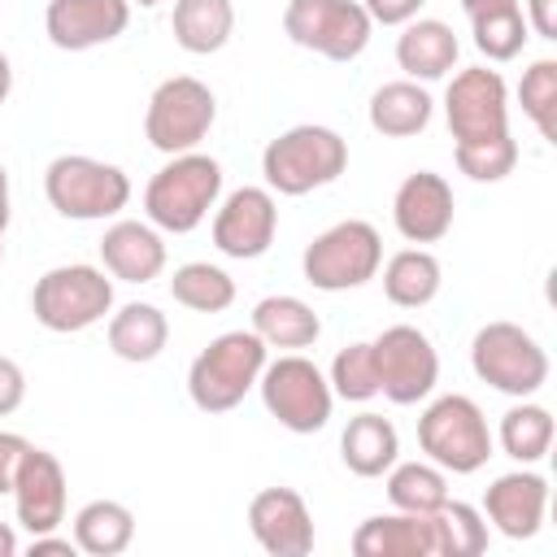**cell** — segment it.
<instances>
[{
  "instance_id": "obj_1",
  "label": "cell",
  "mask_w": 557,
  "mask_h": 557,
  "mask_svg": "<svg viewBox=\"0 0 557 557\" xmlns=\"http://www.w3.org/2000/svg\"><path fill=\"white\" fill-rule=\"evenodd\" d=\"M222 200V165L209 152H174L144 187V213L165 235H191Z\"/></svg>"
},
{
  "instance_id": "obj_2",
  "label": "cell",
  "mask_w": 557,
  "mask_h": 557,
  "mask_svg": "<svg viewBox=\"0 0 557 557\" xmlns=\"http://www.w3.org/2000/svg\"><path fill=\"white\" fill-rule=\"evenodd\" d=\"M265 361H270V348L261 344V335L252 326L248 331H222L187 366V396H191V405L200 413H231L257 387Z\"/></svg>"
},
{
  "instance_id": "obj_3",
  "label": "cell",
  "mask_w": 557,
  "mask_h": 557,
  "mask_svg": "<svg viewBox=\"0 0 557 557\" xmlns=\"http://www.w3.org/2000/svg\"><path fill=\"white\" fill-rule=\"evenodd\" d=\"M344 170H348L344 135L331 131V126H318V122L287 126L261 152L265 187L278 191V196H309V191L335 183Z\"/></svg>"
},
{
  "instance_id": "obj_4",
  "label": "cell",
  "mask_w": 557,
  "mask_h": 557,
  "mask_svg": "<svg viewBox=\"0 0 557 557\" xmlns=\"http://www.w3.org/2000/svg\"><path fill=\"white\" fill-rule=\"evenodd\" d=\"M44 196L70 222H104L131 205V178L113 161L87 152H61L44 170Z\"/></svg>"
},
{
  "instance_id": "obj_5",
  "label": "cell",
  "mask_w": 557,
  "mask_h": 557,
  "mask_svg": "<svg viewBox=\"0 0 557 557\" xmlns=\"http://www.w3.org/2000/svg\"><path fill=\"white\" fill-rule=\"evenodd\" d=\"M30 313L52 335H78L113 313V278L100 265H52L30 287Z\"/></svg>"
},
{
  "instance_id": "obj_6",
  "label": "cell",
  "mask_w": 557,
  "mask_h": 557,
  "mask_svg": "<svg viewBox=\"0 0 557 557\" xmlns=\"http://www.w3.org/2000/svg\"><path fill=\"white\" fill-rule=\"evenodd\" d=\"M492 444L496 440L487 431L483 409L470 396H461V392L435 396L422 409V418H418V448L444 474H474V470H483L487 457H492Z\"/></svg>"
},
{
  "instance_id": "obj_7",
  "label": "cell",
  "mask_w": 557,
  "mask_h": 557,
  "mask_svg": "<svg viewBox=\"0 0 557 557\" xmlns=\"http://www.w3.org/2000/svg\"><path fill=\"white\" fill-rule=\"evenodd\" d=\"M470 370L500 396L527 400L548 383V352L518 322H483L470 339Z\"/></svg>"
},
{
  "instance_id": "obj_8",
  "label": "cell",
  "mask_w": 557,
  "mask_h": 557,
  "mask_svg": "<svg viewBox=\"0 0 557 557\" xmlns=\"http://www.w3.org/2000/svg\"><path fill=\"white\" fill-rule=\"evenodd\" d=\"M383 265V239L374 222L366 218H344L313 235V244L300 252L305 283L318 292H352L366 287Z\"/></svg>"
},
{
  "instance_id": "obj_9",
  "label": "cell",
  "mask_w": 557,
  "mask_h": 557,
  "mask_svg": "<svg viewBox=\"0 0 557 557\" xmlns=\"http://www.w3.org/2000/svg\"><path fill=\"white\" fill-rule=\"evenodd\" d=\"M257 392H261L265 413L292 435L322 431L331 422V409H335V392H331L326 374L300 352H283V357L265 361Z\"/></svg>"
},
{
  "instance_id": "obj_10",
  "label": "cell",
  "mask_w": 557,
  "mask_h": 557,
  "mask_svg": "<svg viewBox=\"0 0 557 557\" xmlns=\"http://www.w3.org/2000/svg\"><path fill=\"white\" fill-rule=\"evenodd\" d=\"M213 122H218V96L209 83H200L191 74H174V78L157 83V91L148 96V109H144V135L165 157L200 148V139L213 131Z\"/></svg>"
},
{
  "instance_id": "obj_11",
  "label": "cell",
  "mask_w": 557,
  "mask_h": 557,
  "mask_svg": "<svg viewBox=\"0 0 557 557\" xmlns=\"http://www.w3.org/2000/svg\"><path fill=\"white\" fill-rule=\"evenodd\" d=\"M283 35L326 61H357L374 35V22L361 0H287Z\"/></svg>"
},
{
  "instance_id": "obj_12",
  "label": "cell",
  "mask_w": 557,
  "mask_h": 557,
  "mask_svg": "<svg viewBox=\"0 0 557 557\" xmlns=\"http://www.w3.org/2000/svg\"><path fill=\"white\" fill-rule=\"evenodd\" d=\"M374 352V374H379V392L392 405H418L435 392L440 383V352L431 344L426 331L396 322L383 335L370 339Z\"/></svg>"
},
{
  "instance_id": "obj_13",
  "label": "cell",
  "mask_w": 557,
  "mask_h": 557,
  "mask_svg": "<svg viewBox=\"0 0 557 557\" xmlns=\"http://www.w3.org/2000/svg\"><path fill=\"white\" fill-rule=\"evenodd\" d=\"M444 117L453 131V144H474L509 131V87L500 70L466 65L448 78L444 91Z\"/></svg>"
},
{
  "instance_id": "obj_14",
  "label": "cell",
  "mask_w": 557,
  "mask_h": 557,
  "mask_svg": "<svg viewBox=\"0 0 557 557\" xmlns=\"http://www.w3.org/2000/svg\"><path fill=\"white\" fill-rule=\"evenodd\" d=\"M278 235V200L270 187H235L213 209V248L231 261H257Z\"/></svg>"
},
{
  "instance_id": "obj_15",
  "label": "cell",
  "mask_w": 557,
  "mask_h": 557,
  "mask_svg": "<svg viewBox=\"0 0 557 557\" xmlns=\"http://www.w3.org/2000/svg\"><path fill=\"white\" fill-rule=\"evenodd\" d=\"M248 531L270 557H305L313 548V513L296 487H261L248 500Z\"/></svg>"
},
{
  "instance_id": "obj_16",
  "label": "cell",
  "mask_w": 557,
  "mask_h": 557,
  "mask_svg": "<svg viewBox=\"0 0 557 557\" xmlns=\"http://www.w3.org/2000/svg\"><path fill=\"white\" fill-rule=\"evenodd\" d=\"M131 26V0H48L44 30L61 52L113 44Z\"/></svg>"
},
{
  "instance_id": "obj_17",
  "label": "cell",
  "mask_w": 557,
  "mask_h": 557,
  "mask_svg": "<svg viewBox=\"0 0 557 557\" xmlns=\"http://www.w3.org/2000/svg\"><path fill=\"white\" fill-rule=\"evenodd\" d=\"M453 213H457L453 187L435 170L409 174L392 196V222L409 244H440L453 231Z\"/></svg>"
},
{
  "instance_id": "obj_18",
  "label": "cell",
  "mask_w": 557,
  "mask_h": 557,
  "mask_svg": "<svg viewBox=\"0 0 557 557\" xmlns=\"http://www.w3.org/2000/svg\"><path fill=\"white\" fill-rule=\"evenodd\" d=\"M13 513L30 535L57 531L65 522V466L48 448H26L22 470L13 479Z\"/></svg>"
},
{
  "instance_id": "obj_19",
  "label": "cell",
  "mask_w": 557,
  "mask_h": 557,
  "mask_svg": "<svg viewBox=\"0 0 557 557\" xmlns=\"http://www.w3.org/2000/svg\"><path fill=\"white\" fill-rule=\"evenodd\" d=\"M548 513V479L540 470H509L496 474L492 487L483 492V518L505 535V540H531L544 527Z\"/></svg>"
},
{
  "instance_id": "obj_20",
  "label": "cell",
  "mask_w": 557,
  "mask_h": 557,
  "mask_svg": "<svg viewBox=\"0 0 557 557\" xmlns=\"http://www.w3.org/2000/svg\"><path fill=\"white\" fill-rule=\"evenodd\" d=\"M100 265L117 283H152L165 270V239L152 222L117 218L100 235Z\"/></svg>"
},
{
  "instance_id": "obj_21",
  "label": "cell",
  "mask_w": 557,
  "mask_h": 557,
  "mask_svg": "<svg viewBox=\"0 0 557 557\" xmlns=\"http://www.w3.org/2000/svg\"><path fill=\"white\" fill-rule=\"evenodd\" d=\"M357 557H440L435 513H374L352 531Z\"/></svg>"
},
{
  "instance_id": "obj_22",
  "label": "cell",
  "mask_w": 557,
  "mask_h": 557,
  "mask_svg": "<svg viewBox=\"0 0 557 557\" xmlns=\"http://www.w3.org/2000/svg\"><path fill=\"white\" fill-rule=\"evenodd\" d=\"M457 57H461V44H457L453 26L440 17H413L396 35V65L413 83L448 78L457 70Z\"/></svg>"
},
{
  "instance_id": "obj_23",
  "label": "cell",
  "mask_w": 557,
  "mask_h": 557,
  "mask_svg": "<svg viewBox=\"0 0 557 557\" xmlns=\"http://www.w3.org/2000/svg\"><path fill=\"white\" fill-rule=\"evenodd\" d=\"M104 339H109L113 357H122L131 366H148L170 344V318L157 305H148V300H131V305L109 313Z\"/></svg>"
},
{
  "instance_id": "obj_24",
  "label": "cell",
  "mask_w": 557,
  "mask_h": 557,
  "mask_svg": "<svg viewBox=\"0 0 557 557\" xmlns=\"http://www.w3.org/2000/svg\"><path fill=\"white\" fill-rule=\"evenodd\" d=\"M431 113H435V100L422 83L413 78H392L383 87H374L370 96V126L383 135V139H409V135H422L431 126Z\"/></svg>"
},
{
  "instance_id": "obj_25",
  "label": "cell",
  "mask_w": 557,
  "mask_h": 557,
  "mask_svg": "<svg viewBox=\"0 0 557 557\" xmlns=\"http://www.w3.org/2000/svg\"><path fill=\"white\" fill-rule=\"evenodd\" d=\"M339 457L357 479H383L400 461V435H396L392 418L370 413V409L348 418V426L339 435Z\"/></svg>"
},
{
  "instance_id": "obj_26",
  "label": "cell",
  "mask_w": 557,
  "mask_h": 557,
  "mask_svg": "<svg viewBox=\"0 0 557 557\" xmlns=\"http://www.w3.org/2000/svg\"><path fill=\"white\" fill-rule=\"evenodd\" d=\"M379 270H383V296L396 309H426L444 287V265L422 244L392 252L387 265H379Z\"/></svg>"
},
{
  "instance_id": "obj_27",
  "label": "cell",
  "mask_w": 557,
  "mask_h": 557,
  "mask_svg": "<svg viewBox=\"0 0 557 557\" xmlns=\"http://www.w3.org/2000/svg\"><path fill=\"white\" fill-rule=\"evenodd\" d=\"M252 331L261 335L265 348H313L322 335V318L313 313L309 300L300 296H261L252 305Z\"/></svg>"
},
{
  "instance_id": "obj_28",
  "label": "cell",
  "mask_w": 557,
  "mask_h": 557,
  "mask_svg": "<svg viewBox=\"0 0 557 557\" xmlns=\"http://www.w3.org/2000/svg\"><path fill=\"white\" fill-rule=\"evenodd\" d=\"M170 30H174V44L191 57L222 52L235 35V4L231 0H174Z\"/></svg>"
},
{
  "instance_id": "obj_29",
  "label": "cell",
  "mask_w": 557,
  "mask_h": 557,
  "mask_svg": "<svg viewBox=\"0 0 557 557\" xmlns=\"http://www.w3.org/2000/svg\"><path fill=\"white\" fill-rule=\"evenodd\" d=\"M135 540V513L122 500H87L74 513V544L87 557H117Z\"/></svg>"
},
{
  "instance_id": "obj_30",
  "label": "cell",
  "mask_w": 557,
  "mask_h": 557,
  "mask_svg": "<svg viewBox=\"0 0 557 557\" xmlns=\"http://www.w3.org/2000/svg\"><path fill=\"white\" fill-rule=\"evenodd\" d=\"M553 435H557L553 413H548L544 405H535L531 396L518 400V405H509V409L500 413V426H496V444H500V453L513 457L518 466H535V461H544L548 448H553Z\"/></svg>"
},
{
  "instance_id": "obj_31",
  "label": "cell",
  "mask_w": 557,
  "mask_h": 557,
  "mask_svg": "<svg viewBox=\"0 0 557 557\" xmlns=\"http://www.w3.org/2000/svg\"><path fill=\"white\" fill-rule=\"evenodd\" d=\"M387 500L400 513H435L448 500V474L435 461H396L387 470Z\"/></svg>"
},
{
  "instance_id": "obj_32",
  "label": "cell",
  "mask_w": 557,
  "mask_h": 557,
  "mask_svg": "<svg viewBox=\"0 0 557 557\" xmlns=\"http://www.w3.org/2000/svg\"><path fill=\"white\" fill-rule=\"evenodd\" d=\"M170 296L191 313H222L235 305V278L213 261H187L174 270Z\"/></svg>"
},
{
  "instance_id": "obj_33",
  "label": "cell",
  "mask_w": 557,
  "mask_h": 557,
  "mask_svg": "<svg viewBox=\"0 0 557 557\" xmlns=\"http://www.w3.org/2000/svg\"><path fill=\"white\" fill-rule=\"evenodd\" d=\"M518 104L531 117V126L540 131V139L557 144V61L553 57H540L522 70Z\"/></svg>"
},
{
  "instance_id": "obj_34",
  "label": "cell",
  "mask_w": 557,
  "mask_h": 557,
  "mask_svg": "<svg viewBox=\"0 0 557 557\" xmlns=\"http://www.w3.org/2000/svg\"><path fill=\"white\" fill-rule=\"evenodd\" d=\"M470 35H474V48H479L492 65L513 61V57L527 48V39H531L527 17H522L518 4H513V9H496V13H483V17H470Z\"/></svg>"
},
{
  "instance_id": "obj_35",
  "label": "cell",
  "mask_w": 557,
  "mask_h": 557,
  "mask_svg": "<svg viewBox=\"0 0 557 557\" xmlns=\"http://www.w3.org/2000/svg\"><path fill=\"white\" fill-rule=\"evenodd\" d=\"M453 161L470 183H500L513 174L518 165V139L492 135V139H474V144H453Z\"/></svg>"
},
{
  "instance_id": "obj_36",
  "label": "cell",
  "mask_w": 557,
  "mask_h": 557,
  "mask_svg": "<svg viewBox=\"0 0 557 557\" xmlns=\"http://www.w3.org/2000/svg\"><path fill=\"white\" fill-rule=\"evenodd\" d=\"M435 518H440V557H479L492 540L483 509H474L466 500H444L435 509Z\"/></svg>"
},
{
  "instance_id": "obj_37",
  "label": "cell",
  "mask_w": 557,
  "mask_h": 557,
  "mask_svg": "<svg viewBox=\"0 0 557 557\" xmlns=\"http://www.w3.org/2000/svg\"><path fill=\"white\" fill-rule=\"evenodd\" d=\"M326 383L339 400H352V405H366L379 396V374H374V352L370 344H348L335 352L331 370H326Z\"/></svg>"
},
{
  "instance_id": "obj_38",
  "label": "cell",
  "mask_w": 557,
  "mask_h": 557,
  "mask_svg": "<svg viewBox=\"0 0 557 557\" xmlns=\"http://www.w3.org/2000/svg\"><path fill=\"white\" fill-rule=\"evenodd\" d=\"M26 448H30L26 435H17V431H0V496L13 492V479H17V470H22Z\"/></svg>"
},
{
  "instance_id": "obj_39",
  "label": "cell",
  "mask_w": 557,
  "mask_h": 557,
  "mask_svg": "<svg viewBox=\"0 0 557 557\" xmlns=\"http://www.w3.org/2000/svg\"><path fill=\"white\" fill-rule=\"evenodd\" d=\"M422 4L426 0H361L370 22H379V26H405V22H413L422 13Z\"/></svg>"
},
{
  "instance_id": "obj_40",
  "label": "cell",
  "mask_w": 557,
  "mask_h": 557,
  "mask_svg": "<svg viewBox=\"0 0 557 557\" xmlns=\"http://www.w3.org/2000/svg\"><path fill=\"white\" fill-rule=\"evenodd\" d=\"M26 400V374L13 357H0V418H9Z\"/></svg>"
},
{
  "instance_id": "obj_41",
  "label": "cell",
  "mask_w": 557,
  "mask_h": 557,
  "mask_svg": "<svg viewBox=\"0 0 557 557\" xmlns=\"http://www.w3.org/2000/svg\"><path fill=\"white\" fill-rule=\"evenodd\" d=\"M527 30L540 39H557V0H527Z\"/></svg>"
},
{
  "instance_id": "obj_42",
  "label": "cell",
  "mask_w": 557,
  "mask_h": 557,
  "mask_svg": "<svg viewBox=\"0 0 557 557\" xmlns=\"http://www.w3.org/2000/svg\"><path fill=\"white\" fill-rule=\"evenodd\" d=\"M26 553H30V557H44V553H61V557H74V553H78V544H74V540H65V535H57V531H44V535H30Z\"/></svg>"
},
{
  "instance_id": "obj_43",
  "label": "cell",
  "mask_w": 557,
  "mask_h": 557,
  "mask_svg": "<svg viewBox=\"0 0 557 557\" xmlns=\"http://www.w3.org/2000/svg\"><path fill=\"white\" fill-rule=\"evenodd\" d=\"M13 218V200H9V170L0 165V261H4V231Z\"/></svg>"
},
{
  "instance_id": "obj_44",
  "label": "cell",
  "mask_w": 557,
  "mask_h": 557,
  "mask_svg": "<svg viewBox=\"0 0 557 557\" xmlns=\"http://www.w3.org/2000/svg\"><path fill=\"white\" fill-rule=\"evenodd\" d=\"M518 0H461V13L466 17H483V13H496V9H513Z\"/></svg>"
},
{
  "instance_id": "obj_45",
  "label": "cell",
  "mask_w": 557,
  "mask_h": 557,
  "mask_svg": "<svg viewBox=\"0 0 557 557\" xmlns=\"http://www.w3.org/2000/svg\"><path fill=\"white\" fill-rule=\"evenodd\" d=\"M9 91H13V65H9V57L0 52V104L9 100Z\"/></svg>"
},
{
  "instance_id": "obj_46",
  "label": "cell",
  "mask_w": 557,
  "mask_h": 557,
  "mask_svg": "<svg viewBox=\"0 0 557 557\" xmlns=\"http://www.w3.org/2000/svg\"><path fill=\"white\" fill-rule=\"evenodd\" d=\"M13 553H17V535L9 522H0V557H13Z\"/></svg>"
},
{
  "instance_id": "obj_47",
  "label": "cell",
  "mask_w": 557,
  "mask_h": 557,
  "mask_svg": "<svg viewBox=\"0 0 557 557\" xmlns=\"http://www.w3.org/2000/svg\"><path fill=\"white\" fill-rule=\"evenodd\" d=\"M131 4H139V9H157V4H165V0H131Z\"/></svg>"
}]
</instances>
